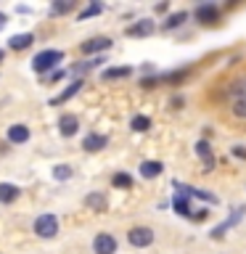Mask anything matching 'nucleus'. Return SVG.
I'll return each mask as SVG.
<instances>
[{
    "label": "nucleus",
    "mask_w": 246,
    "mask_h": 254,
    "mask_svg": "<svg viewBox=\"0 0 246 254\" xmlns=\"http://www.w3.org/2000/svg\"><path fill=\"white\" fill-rule=\"evenodd\" d=\"M61 61H63L61 51H43V53H37L35 59H32V69H35L37 74H43V71H51L56 64H61Z\"/></svg>",
    "instance_id": "nucleus-1"
},
{
    "label": "nucleus",
    "mask_w": 246,
    "mask_h": 254,
    "mask_svg": "<svg viewBox=\"0 0 246 254\" xmlns=\"http://www.w3.org/2000/svg\"><path fill=\"white\" fill-rule=\"evenodd\" d=\"M35 233L40 238H53L59 233V217L56 214H40L35 220Z\"/></svg>",
    "instance_id": "nucleus-2"
},
{
    "label": "nucleus",
    "mask_w": 246,
    "mask_h": 254,
    "mask_svg": "<svg viewBox=\"0 0 246 254\" xmlns=\"http://www.w3.org/2000/svg\"><path fill=\"white\" fill-rule=\"evenodd\" d=\"M127 241H130L132 246H138V249H143V246H151L154 244V230L151 228H132L130 233H127Z\"/></svg>",
    "instance_id": "nucleus-3"
},
{
    "label": "nucleus",
    "mask_w": 246,
    "mask_h": 254,
    "mask_svg": "<svg viewBox=\"0 0 246 254\" xmlns=\"http://www.w3.org/2000/svg\"><path fill=\"white\" fill-rule=\"evenodd\" d=\"M93 252L95 254H114L117 252V238L111 233H98L93 238Z\"/></svg>",
    "instance_id": "nucleus-4"
},
{
    "label": "nucleus",
    "mask_w": 246,
    "mask_h": 254,
    "mask_svg": "<svg viewBox=\"0 0 246 254\" xmlns=\"http://www.w3.org/2000/svg\"><path fill=\"white\" fill-rule=\"evenodd\" d=\"M244 212H246V206H236V209H233V214H230V217H228L225 222H222V225H217V228L212 230V238H222V236H225V230H228V228L238 225V220L244 217Z\"/></svg>",
    "instance_id": "nucleus-5"
},
{
    "label": "nucleus",
    "mask_w": 246,
    "mask_h": 254,
    "mask_svg": "<svg viewBox=\"0 0 246 254\" xmlns=\"http://www.w3.org/2000/svg\"><path fill=\"white\" fill-rule=\"evenodd\" d=\"M109 48H111L109 37H90L87 43H82V53H101V51H109Z\"/></svg>",
    "instance_id": "nucleus-6"
},
{
    "label": "nucleus",
    "mask_w": 246,
    "mask_h": 254,
    "mask_svg": "<svg viewBox=\"0 0 246 254\" xmlns=\"http://www.w3.org/2000/svg\"><path fill=\"white\" fill-rule=\"evenodd\" d=\"M59 130H61L63 138H71V135H74V132L79 130L77 117H74V114H63V117L59 119Z\"/></svg>",
    "instance_id": "nucleus-7"
},
{
    "label": "nucleus",
    "mask_w": 246,
    "mask_h": 254,
    "mask_svg": "<svg viewBox=\"0 0 246 254\" xmlns=\"http://www.w3.org/2000/svg\"><path fill=\"white\" fill-rule=\"evenodd\" d=\"M154 32V21L151 19H140L138 24H132V27H127V35L130 37H146Z\"/></svg>",
    "instance_id": "nucleus-8"
},
{
    "label": "nucleus",
    "mask_w": 246,
    "mask_h": 254,
    "mask_svg": "<svg viewBox=\"0 0 246 254\" xmlns=\"http://www.w3.org/2000/svg\"><path fill=\"white\" fill-rule=\"evenodd\" d=\"M8 140L11 143H27L29 140V127L27 125H11L8 127Z\"/></svg>",
    "instance_id": "nucleus-9"
},
{
    "label": "nucleus",
    "mask_w": 246,
    "mask_h": 254,
    "mask_svg": "<svg viewBox=\"0 0 246 254\" xmlns=\"http://www.w3.org/2000/svg\"><path fill=\"white\" fill-rule=\"evenodd\" d=\"M21 190L13 186V183H0V204H13L19 198Z\"/></svg>",
    "instance_id": "nucleus-10"
},
{
    "label": "nucleus",
    "mask_w": 246,
    "mask_h": 254,
    "mask_svg": "<svg viewBox=\"0 0 246 254\" xmlns=\"http://www.w3.org/2000/svg\"><path fill=\"white\" fill-rule=\"evenodd\" d=\"M106 143H109L106 135H95V132H90V135H87V138L82 140V148H85V151H101V148H106Z\"/></svg>",
    "instance_id": "nucleus-11"
},
{
    "label": "nucleus",
    "mask_w": 246,
    "mask_h": 254,
    "mask_svg": "<svg viewBox=\"0 0 246 254\" xmlns=\"http://www.w3.org/2000/svg\"><path fill=\"white\" fill-rule=\"evenodd\" d=\"M196 154L204 159V172H212V167H214V159H212L209 143H206V140H198V143H196Z\"/></svg>",
    "instance_id": "nucleus-12"
},
{
    "label": "nucleus",
    "mask_w": 246,
    "mask_h": 254,
    "mask_svg": "<svg viewBox=\"0 0 246 254\" xmlns=\"http://www.w3.org/2000/svg\"><path fill=\"white\" fill-rule=\"evenodd\" d=\"M79 87H82V79H74V82H71V85H69V87H66V90H63V93H59V95H56V98H51V106H59V103L69 101V98H71V95H74V93H79Z\"/></svg>",
    "instance_id": "nucleus-13"
},
{
    "label": "nucleus",
    "mask_w": 246,
    "mask_h": 254,
    "mask_svg": "<svg viewBox=\"0 0 246 254\" xmlns=\"http://www.w3.org/2000/svg\"><path fill=\"white\" fill-rule=\"evenodd\" d=\"M85 206H90V209H95V212H106L109 201H106L103 193H90V196H85Z\"/></svg>",
    "instance_id": "nucleus-14"
},
{
    "label": "nucleus",
    "mask_w": 246,
    "mask_h": 254,
    "mask_svg": "<svg viewBox=\"0 0 246 254\" xmlns=\"http://www.w3.org/2000/svg\"><path fill=\"white\" fill-rule=\"evenodd\" d=\"M217 16H220V11H217V5H214V3H206V5H201L196 11V19L198 21H214Z\"/></svg>",
    "instance_id": "nucleus-15"
},
{
    "label": "nucleus",
    "mask_w": 246,
    "mask_h": 254,
    "mask_svg": "<svg viewBox=\"0 0 246 254\" xmlns=\"http://www.w3.org/2000/svg\"><path fill=\"white\" fill-rule=\"evenodd\" d=\"M32 43H35V37H32L29 32H24V35H13L11 40H8V45H11L13 51H24V48H29Z\"/></svg>",
    "instance_id": "nucleus-16"
},
{
    "label": "nucleus",
    "mask_w": 246,
    "mask_h": 254,
    "mask_svg": "<svg viewBox=\"0 0 246 254\" xmlns=\"http://www.w3.org/2000/svg\"><path fill=\"white\" fill-rule=\"evenodd\" d=\"M175 209H178V214H183V217H190V204H188V193H183V190H178V196L172 198Z\"/></svg>",
    "instance_id": "nucleus-17"
},
{
    "label": "nucleus",
    "mask_w": 246,
    "mask_h": 254,
    "mask_svg": "<svg viewBox=\"0 0 246 254\" xmlns=\"http://www.w3.org/2000/svg\"><path fill=\"white\" fill-rule=\"evenodd\" d=\"M162 170H164V167H162V162H143L140 164V175H143V178H159V175H162Z\"/></svg>",
    "instance_id": "nucleus-18"
},
{
    "label": "nucleus",
    "mask_w": 246,
    "mask_h": 254,
    "mask_svg": "<svg viewBox=\"0 0 246 254\" xmlns=\"http://www.w3.org/2000/svg\"><path fill=\"white\" fill-rule=\"evenodd\" d=\"M132 69L130 66H119V69H106L103 71V79H119V77H130Z\"/></svg>",
    "instance_id": "nucleus-19"
},
{
    "label": "nucleus",
    "mask_w": 246,
    "mask_h": 254,
    "mask_svg": "<svg viewBox=\"0 0 246 254\" xmlns=\"http://www.w3.org/2000/svg\"><path fill=\"white\" fill-rule=\"evenodd\" d=\"M230 93H233V98H236V101L246 98V77H244V79H236V82L230 85Z\"/></svg>",
    "instance_id": "nucleus-20"
},
{
    "label": "nucleus",
    "mask_w": 246,
    "mask_h": 254,
    "mask_svg": "<svg viewBox=\"0 0 246 254\" xmlns=\"http://www.w3.org/2000/svg\"><path fill=\"white\" fill-rule=\"evenodd\" d=\"M185 19H188V13H185V11H180V13H172L170 19L164 21V29H175V27H180V24L185 21Z\"/></svg>",
    "instance_id": "nucleus-21"
},
{
    "label": "nucleus",
    "mask_w": 246,
    "mask_h": 254,
    "mask_svg": "<svg viewBox=\"0 0 246 254\" xmlns=\"http://www.w3.org/2000/svg\"><path fill=\"white\" fill-rule=\"evenodd\" d=\"M148 127H151V119H148V117H143V114L132 117V130H135V132H146Z\"/></svg>",
    "instance_id": "nucleus-22"
},
{
    "label": "nucleus",
    "mask_w": 246,
    "mask_h": 254,
    "mask_svg": "<svg viewBox=\"0 0 246 254\" xmlns=\"http://www.w3.org/2000/svg\"><path fill=\"white\" fill-rule=\"evenodd\" d=\"M53 178H56V180H69V178H71V167H69V164L53 167Z\"/></svg>",
    "instance_id": "nucleus-23"
},
{
    "label": "nucleus",
    "mask_w": 246,
    "mask_h": 254,
    "mask_svg": "<svg viewBox=\"0 0 246 254\" xmlns=\"http://www.w3.org/2000/svg\"><path fill=\"white\" fill-rule=\"evenodd\" d=\"M111 183H114L117 188H130V186H132V178H130L127 172H117V175H114V180H111Z\"/></svg>",
    "instance_id": "nucleus-24"
},
{
    "label": "nucleus",
    "mask_w": 246,
    "mask_h": 254,
    "mask_svg": "<svg viewBox=\"0 0 246 254\" xmlns=\"http://www.w3.org/2000/svg\"><path fill=\"white\" fill-rule=\"evenodd\" d=\"M101 11H103V8H101L98 3H93V5H87V8H85V11H82V13H79V21H85V19H90V16H98Z\"/></svg>",
    "instance_id": "nucleus-25"
},
{
    "label": "nucleus",
    "mask_w": 246,
    "mask_h": 254,
    "mask_svg": "<svg viewBox=\"0 0 246 254\" xmlns=\"http://www.w3.org/2000/svg\"><path fill=\"white\" fill-rule=\"evenodd\" d=\"M233 114H236V117H246V98H241V101L233 103Z\"/></svg>",
    "instance_id": "nucleus-26"
},
{
    "label": "nucleus",
    "mask_w": 246,
    "mask_h": 254,
    "mask_svg": "<svg viewBox=\"0 0 246 254\" xmlns=\"http://www.w3.org/2000/svg\"><path fill=\"white\" fill-rule=\"evenodd\" d=\"M71 8H74V3H53V13H66V11H71Z\"/></svg>",
    "instance_id": "nucleus-27"
},
{
    "label": "nucleus",
    "mask_w": 246,
    "mask_h": 254,
    "mask_svg": "<svg viewBox=\"0 0 246 254\" xmlns=\"http://www.w3.org/2000/svg\"><path fill=\"white\" fill-rule=\"evenodd\" d=\"M233 156H238V159H246V148H244V146H233Z\"/></svg>",
    "instance_id": "nucleus-28"
},
{
    "label": "nucleus",
    "mask_w": 246,
    "mask_h": 254,
    "mask_svg": "<svg viewBox=\"0 0 246 254\" xmlns=\"http://www.w3.org/2000/svg\"><path fill=\"white\" fill-rule=\"evenodd\" d=\"M5 21H8V19H5V13H0V29L5 27Z\"/></svg>",
    "instance_id": "nucleus-29"
},
{
    "label": "nucleus",
    "mask_w": 246,
    "mask_h": 254,
    "mask_svg": "<svg viewBox=\"0 0 246 254\" xmlns=\"http://www.w3.org/2000/svg\"><path fill=\"white\" fill-rule=\"evenodd\" d=\"M3 59H5V51H3V48H0V64H3Z\"/></svg>",
    "instance_id": "nucleus-30"
}]
</instances>
